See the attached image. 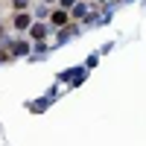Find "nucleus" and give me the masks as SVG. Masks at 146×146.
Returning <instances> with one entry per match:
<instances>
[{"mask_svg": "<svg viewBox=\"0 0 146 146\" xmlns=\"http://www.w3.org/2000/svg\"><path fill=\"white\" fill-rule=\"evenodd\" d=\"M62 3H64V6H70V3H73V0H62Z\"/></svg>", "mask_w": 146, "mask_h": 146, "instance_id": "nucleus-3", "label": "nucleus"}, {"mask_svg": "<svg viewBox=\"0 0 146 146\" xmlns=\"http://www.w3.org/2000/svg\"><path fill=\"white\" fill-rule=\"evenodd\" d=\"M64 21H67V15H64V12H56V15H53V23H56V27H62Z\"/></svg>", "mask_w": 146, "mask_h": 146, "instance_id": "nucleus-2", "label": "nucleus"}, {"mask_svg": "<svg viewBox=\"0 0 146 146\" xmlns=\"http://www.w3.org/2000/svg\"><path fill=\"white\" fill-rule=\"evenodd\" d=\"M15 27H18V29L29 27V15H18V18H15Z\"/></svg>", "mask_w": 146, "mask_h": 146, "instance_id": "nucleus-1", "label": "nucleus"}]
</instances>
